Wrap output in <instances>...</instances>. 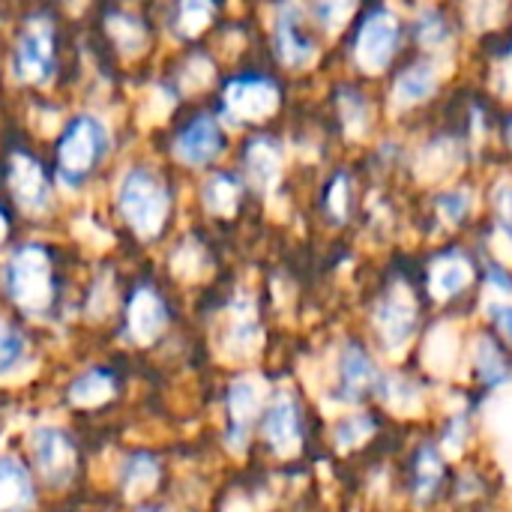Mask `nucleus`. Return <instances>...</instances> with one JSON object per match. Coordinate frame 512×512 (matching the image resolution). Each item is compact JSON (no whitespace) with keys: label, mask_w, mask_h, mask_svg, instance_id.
Listing matches in <instances>:
<instances>
[{"label":"nucleus","mask_w":512,"mask_h":512,"mask_svg":"<svg viewBox=\"0 0 512 512\" xmlns=\"http://www.w3.org/2000/svg\"><path fill=\"white\" fill-rule=\"evenodd\" d=\"M303 21H306V12H303L300 0H282L276 6V18H273L276 51H279V60L294 69H306L318 57L315 39L306 33Z\"/></svg>","instance_id":"6"},{"label":"nucleus","mask_w":512,"mask_h":512,"mask_svg":"<svg viewBox=\"0 0 512 512\" xmlns=\"http://www.w3.org/2000/svg\"><path fill=\"white\" fill-rule=\"evenodd\" d=\"M474 279V267L471 258L465 252H444L432 261L429 270V291L438 300H453L456 294H462Z\"/></svg>","instance_id":"14"},{"label":"nucleus","mask_w":512,"mask_h":512,"mask_svg":"<svg viewBox=\"0 0 512 512\" xmlns=\"http://www.w3.org/2000/svg\"><path fill=\"white\" fill-rule=\"evenodd\" d=\"M171 108H174V96H171V90H165V87H153V90H150V96H147V102H144V108H141V117H147V123H156V120H162Z\"/></svg>","instance_id":"39"},{"label":"nucleus","mask_w":512,"mask_h":512,"mask_svg":"<svg viewBox=\"0 0 512 512\" xmlns=\"http://www.w3.org/2000/svg\"><path fill=\"white\" fill-rule=\"evenodd\" d=\"M6 237V216H3V210H0V240Z\"/></svg>","instance_id":"42"},{"label":"nucleus","mask_w":512,"mask_h":512,"mask_svg":"<svg viewBox=\"0 0 512 512\" xmlns=\"http://www.w3.org/2000/svg\"><path fill=\"white\" fill-rule=\"evenodd\" d=\"M108 33L111 39L117 42V48L126 54V57H135L144 51L147 45V33H144V24L132 15H108Z\"/></svg>","instance_id":"24"},{"label":"nucleus","mask_w":512,"mask_h":512,"mask_svg":"<svg viewBox=\"0 0 512 512\" xmlns=\"http://www.w3.org/2000/svg\"><path fill=\"white\" fill-rule=\"evenodd\" d=\"M441 477H444V465H441V456L426 447L420 456H417V498L420 501H429L438 486H441Z\"/></svg>","instance_id":"27"},{"label":"nucleus","mask_w":512,"mask_h":512,"mask_svg":"<svg viewBox=\"0 0 512 512\" xmlns=\"http://www.w3.org/2000/svg\"><path fill=\"white\" fill-rule=\"evenodd\" d=\"M414 36L426 51H441L450 42V24L438 9H423L414 24Z\"/></svg>","instance_id":"25"},{"label":"nucleus","mask_w":512,"mask_h":512,"mask_svg":"<svg viewBox=\"0 0 512 512\" xmlns=\"http://www.w3.org/2000/svg\"><path fill=\"white\" fill-rule=\"evenodd\" d=\"M372 432H375V423H372L369 417H348V420H342V423H339V429H336V441H339L342 447H354V444L366 441Z\"/></svg>","instance_id":"37"},{"label":"nucleus","mask_w":512,"mask_h":512,"mask_svg":"<svg viewBox=\"0 0 512 512\" xmlns=\"http://www.w3.org/2000/svg\"><path fill=\"white\" fill-rule=\"evenodd\" d=\"M246 171L261 192H273L282 177V147L273 138H255L246 147Z\"/></svg>","instance_id":"17"},{"label":"nucleus","mask_w":512,"mask_h":512,"mask_svg":"<svg viewBox=\"0 0 512 512\" xmlns=\"http://www.w3.org/2000/svg\"><path fill=\"white\" fill-rule=\"evenodd\" d=\"M492 204H495V225H498V234L512 243V177L498 180V186L492 189Z\"/></svg>","instance_id":"31"},{"label":"nucleus","mask_w":512,"mask_h":512,"mask_svg":"<svg viewBox=\"0 0 512 512\" xmlns=\"http://www.w3.org/2000/svg\"><path fill=\"white\" fill-rule=\"evenodd\" d=\"M213 81V63L207 57H192L183 72V87L186 90H201Z\"/></svg>","instance_id":"38"},{"label":"nucleus","mask_w":512,"mask_h":512,"mask_svg":"<svg viewBox=\"0 0 512 512\" xmlns=\"http://www.w3.org/2000/svg\"><path fill=\"white\" fill-rule=\"evenodd\" d=\"M174 153L186 165L213 162L222 153V129H219V123L213 117H198L195 123H189L180 132V138L174 144Z\"/></svg>","instance_id":"12"},{"label":"nucleus","mask_w":512,"mask_h":512,"mask_svg":"<svg viewBox=\"0 0 512 512\" xmlns=\"http://www.w3.org/2000/svg\"><path fill=\"white\" fill-rule=\"evenodd\" d=\"M279 108V87L270 78H234L225 87V114L243 123H258Z\"/></svg>","instance_id":"7"},{"label":"nucleus","mask_w":512,"mask_h":512,"mask_svg":"<svg viewBox=\"0 0 512 512\" xmlns=\"http://www.w3.org/2000/svg\"><path fill=\"white\" fill-rule=\"evenodd\" d=\"M9 186L18 198V204L30 213H42L48 207V180L36 159L15 153L9 165Z\"/></svg>","instance_id":"13"},{"label":"nucleus","mask_w":512,"mask_h":512,"mask_svg":"<svg viewBox=\"0 0 512 512\" xmlns=\"http://www.w3.org/2000/svg\"><path fill=\"white\" fill-rule=\"evenodd\" d=\"M108 150V129L99 117H75L60 138V174L78 183Z\"/></svg>","instance_id":"3"},{"label":"nucleus","mask_w":512,"mask_h":512,"mask_svg":"<svg viewBox=\"0 0 512 512\" xmlns=\"http://www.w3.org/2000/svg\"><path fill=\"white\" fill-rule=\"evenodd\" d=\"M165 324H168V312H165V303L159 300V294L150 288L135 291L129 300V336L135 342L147 345V342L159 339Z\"/></svg>","instance_id":"15"},{"label":"nucleus","mask_w":512,"mask_h":512,"mask_svg":"<svg viewBox=\"0 0 512 512\" xmlns=\"http://www.w3.org/2000/svg\"><path fill=\"white\" fill-rule=\"evenodd\" d=\"M507 12V0H465V18L474 30L498 27Z\"/></svg>","instance_id":"29"},{"label":"nucleus","mask_w":512,"mask_h":512,"mask_svg":"<svg viewBox=\"0 0 512 512\" xmlns=\"http://www.w3.org/2000/svg\"><path fill=\"white\" fill-rule=\"evenodd\" d=\"M123 483L132 489V492H141V489H150L156 483V465L147 459V456H135L126 462L123 468Z\"/></svg>","instance_id":"36"},{"label":"nucleus","mask_w":512,"mask_h":512,"mask_svg":"<svg viewBox=\"0 0 512 512\" xmlns=\"http://www.w3.org/2000/svg\"><path fill=\"white\" fill-rule=\"evenodd\" d=\"M471 204H474L471 189H447L435 198V210L447 225H459L471 213Z\"/></svg>","instance_id":"28"},{"label":"nucleus","mask_w":512,"mask_h":512,"mask_svg":"<svg viewBox=\"0 0 512 512\" xmlns=\"http://www.w3.org/2000/svg\"><path fill=\"white\" fill-rule=\"evenodd\" d=\"M6 291L24 312H45L51 306V261L42 246H21L6 264Z\"/></svg>","instance_id":"2"},{"label":"nucleus","mask_w":512,"mask_h":512,"mask_svg":"<svg viewBox=\"0 0 512 512\" xmlns=\"http://www.w3.org/2000/svg\"><path fill=\"white\" fill-rule=\"evenodd\" d=\"M21 357H24V336L6 321H0V375L15 369Z\"/></svg>","instance_id":"33"},{"label":"nucleus","mask_w":512,"mask_h":512,"mask_svg":"<svg viewBox=\"0 0 512 512\" xmlns=\"http://www.w3.org/2000/svg\"><path fill=\"white\" fill-rule=\"evenodd\" d=\"M204 204L216 216H234L240 204V183L231 174H213L204 183Z\"/></svg>","instance_id":"22"},{"label":"nucleus","mask_w":512,"mask_h":512,"mask_svg":"<svg viewBox=\"0 0 512 512\" xmlns=\"http://www.w3.org/2000/svg\"><path fill=\"white\" fill-rule=\"evenodd\" d=\"M54 69V27L48 18L33 15L18 39L15 57H12V72L18 81L27 84H42L51 78Z\"/></svg>","instance_id":"5"},{"label":"nucleus","mask_w":512,"mask_h":512,"mask_svg":"<svg viewBox=\"0 0 512 512\" xmlns=\"http://www.w3.org/2000/svg\"><path fill=\"white\" fill-rule=\"evenodd\" d=\"M378 387V369L369 360V354L357 345H348L339 360V396L342 399H363L369 390Z\"/></svg>","instance_id":"16"},{"label":"nucleus","mask_w":512,"mask_h":512,"mask_svg":"<svg viewBox=\"0 0 512 512\" xmlns=\"http://www.w3.org/2000/svg\"><path fill=\"white\" fill-rule=\"evenodd\" d=\"M492 315H495L498 330L512 342V303H495L492 306Z\"/></svg>","instance_id":"41"},{"label":"nucleus","mask_w":512,"mask_h":512,"mask_svg":"<svg viewBox=\"0 0 512 512\" xmlns=\"http://www.w3.org/2000/svg\"><path fill=\"white\" fill-rule=\"evenodd\" d=\"M228 408H231V444L237 447V441H240V444L246 441V432H249L252 420L258 417V411H261L258 387H255L252 381H237V384L231 387Z\"/></svg>","instance_id":"19"},{"label":"nucleus","mask_w":512,"mask_h":512,"mask_svg":"<svg viewBox=\"0 0 512 512\" xmlns=\"http://www.w3.org/2000/svg\"><path fill=\"white\" fill-rule=\"evenodd\" d=\"M495 90L501 96L512 99V51L498 63V69H495Z\"/></svg>","instance_id":"40"},{"label":"nucleus","mask_w":512,"mask_h":512,"mask_svg":"<svg viewBox=\"0 0 512 512\" xmlns=\"http://www.w3.org/2000/svg\"><path fill=\"white\" fill-rule=\"evenodd\" d=\"M213 18V0H180L177 3V30L180 36H198Z\"/></svg>","instance_id":"26"},{"label":"nucleus","mask_w":512,"mask_h":512,"mask_svg":"<svg viewBox=\"0 0 512 512\" xmlns=\"http://www.w3.org/2000/svg\"><path fill=\"white\" fill-rule=\"evenodd\" d=\"M399 39H402V24H399V15L378 6L372 9L363 24H360V33H357V42H354V60L363 72L369 75H378L384 72L393 57H396V48H399Z\"/></svg>","instance_id":"4"},{"label":"nucleus","mask_w":512,"mask_h":512,"mask_svg":"<svg viewBox=\"0 0 512 512\" xmlns=\"http://www.w3.org/2000/svg\"><path fill=\"white\" fill-rule=\"evenodd\" d=\"M354 9H357V0H315V15H318L321 27L330 33L342 30Z\"/></svg>","instance_id":"30"},{"label":"nucleus","mask_w":512,"mask_h":512,"mask_svg":"<svg viewBox=\"0 0 512 512\" xmlns=\"http://www.w3.org/2000/svg\"><path fill=\"white\" fill-rule=\"evenodd\" d=\"M462 162V144L459 141H450V138H438V141H429L420 156H417V174L423 180H438L450 171H456Z\"/></svg>","instance_id":"20"},{"label":"nucleus","mask_w":512,"mask_h":512,"mask_svg":"<svg viewBox=\"0 0 512 512\" xmlns=\"http://www.w3.org/2000/svg\"><path fill=\"white\" fill-rule=\"evenodd\" d=\"M231 342L240 345L243 351H249L258 342V324H255V312L249 303L234 309V321H231Z\"/></svg>","instance_id":"32"},{"label":"nucleus","mask_w":512,"mask_h":512,"mask_svg":"<svg viewBox=\"0 0 512 512\" xmlns=\"http://www.w3.org/2000/svg\"><path fill=\"white\" fill-rule=\"evenodd\" d=\"M33 459L51 483H63L75 465V447L69 435L57 426H42L33 432Z\"/></svg>","instance_id":"9"},{"label":"nucleus","mask_w":512,"mask_h":512,"mask_svg":"<svg viewBox=\"0 0 512 512\" xmlns=\"http://www.w3.org/2000/svg\"><path fill=\"white\" fill-rule=\"evenodd\" d=\"M348 204H351V177L348 174H336L330 189H327V213L336 222L348 219Z\"/></svg>","instance_id":"35"},{"label":"nucleus","mask_w":512,"mask_h":512,"mask_svg":"<svg viewBox=\"0 0 512 512\" xmlns=\"http://www.w3.org/2000/svg\"><path fill=\"white\" fill-rule=\"evenodd\" d=\"M33 507V486L24 465L12 456L0 459V512H27Z\"/></svg>","instance_id":"18"},{"label":"nucleus","mask_w":512,"mask_h":512,"mask_svg":"<svg viewBox=\"0 0 512 512\" xmlns=\"http://www.w3.org/2000/svg\"><path fill=\"white\" fill-rule=\"evenodd\" d=\"M264 435H267L270 447L276 453H282V456H288V453H294L300 447V435H303V429H300V408H297V402L288 393H279L273 399V405L267 408V414H264Z\"/></svg>","instance_id":"11"},{"label":"nucleus","mask_w":512,"mask_h":512,"mask_svg":"<svg viewBox=\"0 0 512 512\" xmlns=\"http://www.w3.org/2000/svg\"><path fill=\"white\" fill-rule=\"evenodd\" d=\"M117 207L138 237H156L168 219L171 195L162 180L147 168H132L117 186Z\"/></svg>","instance_id":"1"},{"label":"nucleus","mask_w":512,"mask_h":512,"mask_svg":"<svg viewBox=\"0 0 512 512\" xmlns=\"http://www.w3.org/2000/svg\"><path fill=\"white\" fill-rule=\"evenodd\" d=\"M477 366H480L483 378L492 381V384H498V381L507 378V363H504L501 351L489 339H480L477 342Z\"/></svg>","instance_id":"34"},{"label":"nucleus","mask_w":512,"mask_h":512,"mask_svg":"<svg viewBox=\"0 0 512 512\" xmlns=\"http://www.w3.org/2000/svg\"><path fill=\"white\" fill-rule=\"evenodd\" d=\"M375 324H378V333H381L387 351H402L417 333V303H414V297L402 285L393 288L381 300V306L375 312Z\"/></svg>","instance_id":"8"},{"label":"nucleus","mask_w":512,"mask_h":512,"mask_svg":"<svg viewBox=\"0 0 512 512\" xmlns=\"http://www.w3.org/2000/svg\"><path fill=\"white\" fill-rule=\"evenodd\" d=\"M111 393H114L111 375L93 369V372H84L81 378L72 381V387H69V402L90 408V405H102L105 399H111Z\"/></svg>","instance_id":"23"},{"label":"nucleus","mask_w":512,"mask_h":512,"mask_svg":"<svg viewBox=\"0 0 512 512\" xmlns=\"http://www.w3.org/2000/svg\"><path fill=\"white\" fill-rule=\"evenodd\" d=\"M441 84V63L435 60H423L408 66L405 72H399V78L393 81L390 90V105L393 111H408L420 102H426Z\"/></svg>","instance_id":"10"},{"label":"nucleus","mask_w":512,"mask_h":512,"mask_svg":"<svg viewBox=\"0 0 512 512\" xmlns=\"http://www.w3.org/2000/svg\"><path fill=\"white\" fill-rule=\"evenodd\" d=\"M339 114H342V126H345V135L348 138H363L369 132V123H372V108L366 102L363 93L345 87L339 93Z\"/></svg>","instance_id":"21"},{"label":"nucleus","mask_w":512,"mask_h":512,"mask_svg":"<svg viewBox=\"0 0 512 512\" xmlns=\"http://www.w3.org/2000/svg\"><path fill=\"white\" fill-rule=\"evenodd\" d=\"M507 141L512 144V117H510V123H507Z\"/></svg>","instance_id":"43"}]
</instances>
